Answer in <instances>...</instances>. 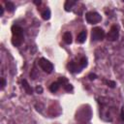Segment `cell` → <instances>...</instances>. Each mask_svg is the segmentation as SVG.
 <instances>
[{"mask_svg":"<svg viewBox=\"0 0 124 124\" xmlns=\"http://www.w3.org/2000/svg\"><path fill=\"white\" fill-rule=\"evenodd\" d=\"M12 44L15 46H19L23 42V30L18 25L12 26Z\"/></svg>","mask_w":124,"mask_h":124,"instance_id":"6da1fadb","label":"cell"},{"mask_svg":"<svg viewBox=\"0 0 124 124\" xmlns=\"http://www.w3.org/2000/svg\"><path fill=\"white\" fill-rule=\"evenodd\" d=\"M85 19L89 24H96V23H98V22H100L102 20V16H100L99 13L91 11V12L86 13Z\"/></svg>","mask_w":124,"mask_h":124,"instance_id":"7a4b0ae2","label":"cell"},{"mask_svg":"<svg viewBox=\"0 0 124 124\" xmlns=\"http://www.w3.org/2000/svg\"><path fill=\"white\" fill-rule=\"evenodd\" d=\"M39 66H40V68H41L44 72H46V74L52 73V71H53V69H54L53 64H52L50 61H48L47 59H46V58H41V59L39 60Z\"/></svg>","mask_w":124,"mask_h":124,"instance_id":"3957f363","label":"cell"},{"mask_svg":"<svg viewBox=\"0 0 124 124\" xmlns=\"http://www.w3.org/2000/svg\"><path fill=\"white\" fill-rule=\"evenodd\" d=\"M105 31L101 27H94L91 32V38L94 41H101L105 38Z\"/></svg>","mask_w":124,"mask_h":124,"instance_id":"277c9868","label":"cell"},{"mask_svg":"<svg viewBox=\"0 0 124 124\" xmlns=\"http://www.w3.org/2000/svg\"><path fill=\"white\" fill-rule=\"evenodd\" d=\"M119 36V31H118V27L116 25H112L108 31V33L107 34V39L109 41H115L118 39Z\"/></svg>","mask_w":124,"mask_h":124,"instance_id":"5b68a950","label":"cell"},{"mask_svg":"<svg viewBox=\"0 0 124 124\" xmlns=\"http://www.w3.org/2000/svg\"><path fill=\"white\" fill-rule=\"evenodd\" d=\"M68 69L71 73H78L81 71V66L79 65L78 62H76V61H70L68 63Z\"/></svg>","mask_w":124,"mask_h":124,"instance_id":"8992f818","label":"cell"},{"mask_svg":"<svg viewBox=\"0 0 124 124\" xmlns=\"http://www.w3.org/2000/svg\"><path fill=\"white\" fill-rule=\"evenodd\" d=\"M86 36H87V33L85 30L81 31L80 33H78V35L77 36V42L79 43V44H83L86 40Z\"/></svg>","mask_w":124,"mask_h":124,"instance_id":"52a82bcc","label":"cell"},{"mask_svg":"<svg viewBox=\"0 0 124 124\" xmlns=\"http://www.w3.org/2000/svg\"><path fill=\"white\" fill-rule=\"evenodd\" d=\"M63 41L68 45H70L72 43V35L70 32H65L63 34Z\"/></svg>","mask_w":124,"mask_h":124,"instance_id":"ba28073f","label":"cell"},{"mask_svg":"<svg viewBox=\"0 0 124 124\" xmlns=\"http://www.w3.org/2000/svg\"><path fill=\"white\" fill-rule=\"evenodd\" d=\"M22 86H23V88H24V90L26 91V93H27V94H32L33 90H32L31 86L28 84V82H27L25 79H23V80H22Z\"/></svg>","mask_w":124,"mask_h":124,"instance_id":"9c48e42d","label":"cell"},{"mask_svg":"<svg viewBox=\"0 0 124 124\" xmlns=\"http://www.w3.org/2000/svg\"><path fill=\"white\" fill-rule=\"evenodd\" d=\"M75 4H76V2H75V1H70V0H67V1L65 2V4H64V8H65V11H67V12L71 11L72 7H73Z\"/></svg>","mask_w":124,"mask_h":124,"instance_id":"30bf717a","label":"cell"},{"mask_svg":"<svg viewBox=\"0 0 124 124\" xmlns=\"http://www.w3.org/2000/svg\"><path fill=\"white\" fill-rule=\"evenodd\" d=\"M59 86H60V83L58 81H55V82H52L50 85H49V90L51 92H56L58 89H59Z\"/></svg>","mask_w":124,"mask_h":124,"instance_id":"8fae6325","label":"cell"},{"mask_svg":"<svg viewBox=\"0 0 124 124\" xmlns=\"http://www.w3.org/2000/svg\"><path fill=\"white\" fill-rule=\"evenodd\" d=\"M42 17L45 19V20H47V19H49V17H50V10L49 9H45L43 12H42Z\"/></svg>","mask_w":124,"mask_h":124,"instance_id":"7c38bea8","label":"cell"},{"mask_svg":"<svg viewBox=\"0 0 124 124\" xmlns=\"http://www.w3.org/2000/svg\"><path fill=\"white\" fill-rule=\"evenodd\" d=\"M15 5H14V3L13 2H6V9H7V11L8 12H14V10H15Z\"/></svg>","mask_w":124,"mask_h":124,"instance_id":"4fadbf2b","label":"cell"},{"mask_svg":"<svg viewBox=\"0 0 124 124\" xmlns=\"http://www.w3.org/2000/svg\"><path fill=\"white\" fill-rule=\"evenodd\" d=\"M78 63H79V65L81 66V68H84V67L87 66V59H86L85 57H81V58L79 59Z\"/></svg>","mask_w":124,"mask_h":124,"instance_id":"5bb4252c","label":"cell"},{"mask_svg":"<svg viewBox=\"0 0 124 124\" xmlns=\"http://www.w3.org/2000/svg\"><path fill=\"white\" fill-rule=\"evenodd\" d=\"M63 88H64L66 91H72V90H73V85L70 84V83H67V84H65V85L63 86Z\"/></svg>","mask_w":124,"mask_h":124,"instance_id":"9a60e30c","label":"cell"},{"mask_svg":"<svg viewBox=\"0 0 124 124\" xmlns=\"http://www.w3.org/2000/svg\"><path fill=\"white\" fill-rule=\"evenodd\" d=\"M36 91H37L39 94H41V93L43 92V87H42L41 85H37V86H36Z\"/></svg>","mask_w":124,"mask_h":124,"instance_id":"2e32d148","label":"cell"},{"mask_svg":"<svg viewBox=\"0 0 124 124\" xmlns=\"http://www.w3.org/2000/svg\"><path fill=\"white\" fill-rule=\"evenodd\" d=\"M107 83H108V84L109 85V87H111V88H113L114 85H115V82H114V81H111V80H108Z\"/></svg>","mask_w":124,"mask_h":124,"instance_id":"e0dca14e","label":"cell"},{"mask_svg":"<svg viewBox=\"0 0 124 124\" xmlns=\"http://www.w3.org/2000/svg\"><path fill=\"white\" fill-rule=\"evenodd\" d=\"M96 78H97V76H96L95 74H90V75H89V78H90L91 80H92V79H95Z\"/></svg>","mask_w":124,"mask_h":124,"instance_id":"ac0fdd59","label":"cell"},{"mask_svg":"<svg viewBox=\"0 0 124 124\" xmlns=\"http://www.w3.org/2000/svg\"><path fill=\"white\" fill-rule=\"evenodd\" d=\"M5 84H6V81H5V79H4V78H1V88H2V89L4 88Z\"/></svg>","mask_w":124,"mask_h":124,"instance_id":"d6986e66","label":"cell"},{"mask_svg":"<svg viewBox=\"0 0 124 124\" xmlns=\"http://www.w3.org/2000/svg\"><path fill=\"white\" fill-rule=\"evenodd\" d=\"M3 13H4V8L0 6V16H3Z\"/></svg>","mask_w":124,"mask_h":124,"instance_id":"ffe728a7","label":"cell"}]
</instances>
